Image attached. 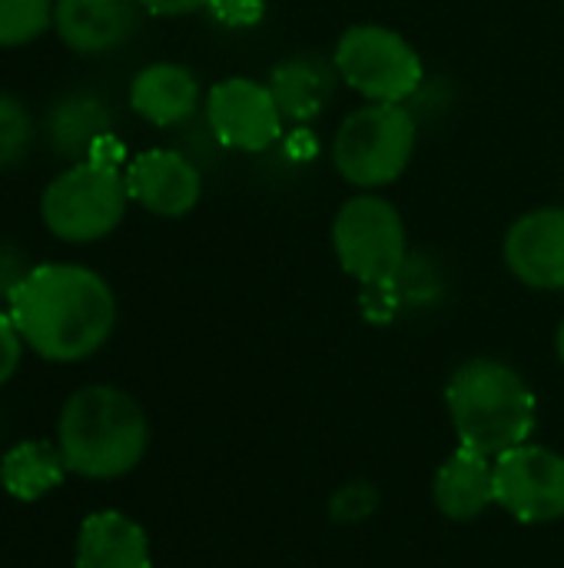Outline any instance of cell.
<instances>
[{
  "instance_id": "6da1fadb",
  "label": "cell",
  "mask_w": 564,
  "mask_h": 568,
  "mask_svg": "<svg viewBox=\"0 0 564 568\" xmlns=\"http://www.w3.org/2000/svg\"><path fill=\"white\" fill-rule=\"evenodd\" d=\"M23 343L50 363L93 356L116 326V300L103 276L76 263H43L20 283L7 310Z\"/></svg>"
},
{
  "instance_id": "7a4b0ae2",
  "label": "cell",
  "mask_w": 564,
  "mask_h": 568,
  "mask_svg": "<svg viewBox=\"0 0 564 568\" xmlns=\"http://www.w3.org/2000/svg\"><path fill=\"white\" fill-rule=\"evenodd\" d=\"M57 446L70 473L83 479H120L146 456L150 423L123 389L83 386L60 413Z\"/></svg>"
},
{
  "instance_id": "3957f363",
  "label": "cell",
  "mask_w": 564,
  "mask_h": 568,
  "mask_svg": "<svg viewBox=\"0 0 564 568\" xmlns=\"http://www.w3.org/2000/svg\"><path fill=\"white\" fill-rule=\"evenodd\" d=\"M452 426L465 449L489 459L525 446L535 433V393L502 359H469L445 386Z\"/></svg>"
},
{
  "instance_id": "277c9868",
  "label": "cell",
  "mask_w": 564,
  "mask_h": 568,
  "mask_svg": "<svg viewBox=\"0 0 564 568\" xmlns=\"http://www.w3.org/2000/svg\"><path fill=\"white\" fill-rule=\"evenodd\" d=\"M416 136V116L402 103H366L342 120L332 140V163L349 186H389L406 173Z\"/></svg>"
},
{
  "instance_id": "5b68a950",
  "label": "cell",
  "mask_w": 564,
  "mask_h": 568,
  "mask_svg": "<svg viewBox=\"0 0 564 568\" xmlns=\"http://www.w3.org/2000/svg\"><path fill=\"white\" fill-rule=\"evenodd\" d=\"M126 203L130 190L120 170L80 160L47 186L40 213L57 240L93 243L110 236L123 223Z\"/></svg>"
},
{
  "instance_id": "8992f818",
  "label": "cell",
  "mask_w": 564,
  "mask_h": 568,
  "mask_svg": "<svg viewBox=\"0 0 564 568\" xmlns=\"http://www.w3.org/2000/svg\"><path fill=\"white\" fill-rule=\"evenodd\" d=\"M332 63L336 73L369 103H406L425 80L416 47L379 23L349 27L336 43Z\"/></svg>"
},
{
  "instance_id": "52a82bcc",
  "label": "cell",
  "mask_w": 564,
  "mask_h": 568,
  "mask_svg": "<svg viewBox=\"0 0 564 568\" xmlns=\"http://www.w3.org/2000/svg\"><path fill=\"white\" fill-rule=\"evenodd\" d=\"M332 250L339 266L362 286L389 283L409 260L402 213L376 193L346 200L332 223Z\"/></svg>"
},
{
  "instance_id": "ba28073f",
  "label": "cell",
  "mask_w": 564,
  "mask_h": 568,
  "mask_svg": "<svg viewBox=\"0 0 564 568\" xmlns=\"http://www.w3.org/2000/svg\"><path fill=\"white\" fill-rule=\"evenodd\" d=\"M495 503L525 526L564 516V456L545 446H515L495 459Z\"/></svg>"
},
{
  "instance_id": "9c48e42d",
  "label": "cell",
  "mask_w": 564,
  "mask_h": 568,
  "mask_svg": "<svg viewBox=\"0 0 564 568\" xmlns=\"http://www.w3.org/2000/svg\"><path fill=\"white\" fill-rule=\"evenodd\" d=\"M206 120L216 140L229 150L263 153L283 133V113L269 90L253 77H226L206 97Z\"/></svg>"
},
{
  "instance_id": "30bf717a",
  "label": "cell",
  "mask_w": 564,
  "mask_h": 568,
  "mask_svg": "<svg viewBox=\"0 0 564 568\" xmlns=\"http://www.w3.org/2000/svg\"><path fill=\"white\" fill-rule=\"evenodd\" d=\"M505 266L532 290H564V210L542 206L519 216L505 233Z\"/></svg>"
},
{
  "instance_id": "8fae6325",
  "label": "cell",
  "mask_w": 564,
  "mask_h": 568,
  "mask_svg": "<svg viewBox=\"0 0 564 568\" xmlns=\"http://www.w3.org/2000/svg\"><path fill=\"white\" fill-rule=\"evenodd\" d=\"M126 190L143 210L176 220L186 216L203 193L199 170L176 150H146L126 166Z\"/></svg>"
},
{
  "instance_id": "7c38bea8",
  "label": "cell",
  "mask_w": 564,
  "mask_h": 568,
  "mask_svg": "<svg viewBox=\"0 0 564 568\" xmlns=\"http://www.w3.org/2000/svg\"><path fill=\"white\" fill-rule=\"evenodd\" d=\"M140 27V0H53V30L76 53H110Z\"/></svg>"
},
{
  "instance_id": "4fadbf2b",
  "label": "cell",
  "mask_w": 564,
  "mask_h": 568,
  "mask_svg": "<svg viewBox=\"0 0 564 568\" xmlns=\"http://www.w3.org/2000/svg\"><path fill=\"white\" fill-rule=\"evenodd\" d=\"M76 568H153L150 539L123 513H93L76 536Z\"/></svg>"
},
{
  "instance_id": "5bb4252c",
  "label": "cell",
  "mask_w": 564,
  "mask_h": 568,
  "mask_svg": "<svg viewBox=\"0 0 564 568\" xmlns=\"http://www.w3.org/2000/svg\"><path fill=\"white\" fill-rule=\"evenodd\" d=\"M130 106L153 126H176L199 106V83L180 63H150L130 83Z\"/></svg>"
},
{
  "instance_id": "9a60e30c",
  "label": "cell",
  "mask_w": 564,
  "mask_h": 568,
  "mask_svg": "<svg viewBox=\"0 0 564 568\" xmlns=\"http://www.w3.org/2000/svg\"><path fill=\"white\" fill-rule=\"evenodd\" d=\"M435 506L455 523H469L495 506V463L475 449H459L435 476Z\"/></svg>"
},
{
  "instance_id": "2e32d148",
  "label": "cell",
  "mask_w": 564,
  "mask_h": 568,
  "mask_svg": "<svg viewBox=\"0 0 564 568\" xmlns=\"http://www.w3.org/2000/svg\"><path fill=\"white\" fill-rule=\"evenodd\" d=\"M332 67L312 53H293L283 63H276L269 77V90L279 103L283 120H293V123L312 120L329 103L332 83H336Z\"/></svg>"
},
{
  "instance_id": "e0dca14e",
  "label": "cell",
  "mask_w": 564,
  "mask_h": 568,
  "mask_svg": "<svg viewBox=\"0 0 564 568\" xmlns=\"http://www.w3.org/2000/svg\"><path fill=\"white\" fill-rule=\"evenodd\" d=\"M66 473L70 469H66L60 446L43 443V439L20 443L0 459V486L20 503L43 499L47 493H53L63 483Z\"/></svg>"
},
{
  "instance_id": "ac0fdd59",
  "label": "cell",
  "mask_w": 564,
  "mask_h": 568,
  "mask_svg": "<svg viewBox=\"0 0 564 568\" xmlns=\"http://www.w3.org/2000/svg\"><path fill=\"white\" fill-rule=\"evenodd\" d=\"M110 133V110L93 93H70L50 113V143L60 156L86 160L96 140Z\"/></svg>"
},
{
  "instance_id": "d6986e66",
  "label": "cell",
  "mask_w": 564,
  "mask_h": 568,
  "mask_svg": "<svg viewBox=\"0 0 564 568\" xmlns=\"http://www.w3.org/2000/svg\"><path fill=\"white\" fill-rule=\"evenodd\" d=\"M53 23V0H0V47H20Z\"/></svg>"
},
{
  "instance_id": "ffe728a7",
  "label": "cell",
  "mask_w": 564,
  "mask_h": 568,
  "mask_svg": "<svg viewBox=\"0 0 564 568\" xmlns=\"http://www.w3.org/2000/svg\"><path fill=\"white\" fill-rule=\"evenodd\" d=\"M30 140H33V120L27 106L17 97L0 93V170L20 163L30 150Z\"/></svg>"
},
{
  "instance_id": "44dd1931",
  "label": "cell",
  "mask_w": 564,
  "mask_h": 568,
  "mask_svg": "<svg viewBox=\"0 0 564 568\" xmlns=\"http://www.w3.org/2000/svg\"><path fill=\"white\" fill-rule=\"evenodd\" d=\"M376 506H379L376 486H369V483H349V486H342V489L332 496L329 513H332L336 523L346 526V523H366V519L376 513Z\"/></svg>"
},
{
  "instance_id": "7402d4cb",
  "label": "cell",
  "mask_w": 564,
  "mask_h": 568,
  "mask_svg": "<svg viewBox=\"0 0 564 568\" xmlns=\"http://www.w3.org/2000/svg\"><path fill=\"white\" fill-rule=\"evenodd\" d=\"M206 10L213 13L216 23L243 30V27H256L266 17V0H209Z\"/></svg>"
},
{
  "instance_id": "603a6c76",
  "label": "cell",
  "mask_w": 564,
  "mask_h": 568,
  "mask_svg": "<svg viewBox=\"0 0 564 568\" xmlns=\"http://www.w3.org/2000/svg\"><path fill=\"white\" fill-rule=\"evenodd\" d=\"M33 273V263L27 260V253L20 246L0 243V303L10 306L13 293L20 290V283Z\"/></svg>"
},
{
  "instance_id": "cb8c5ba5",
  "label": "cell",
  "mask_w": 564,
  "mask_h": 568,
  "mask_svg": "<svg viewBox=\"0 0 564 568\" xmlns=\"http://www.w3.org/2000/svg\"><path fill=\"white\" fill-rule=\"evenodd\" d=\"M23 346H27V343H23V336H20V329H17V323H13V316L0 310V386L17 373L20 356H23Z\"/></svg>"
},
{
  "instance_id": "d4e9b609",
  "label": "cell",
  "mask_w": 564,
  "mask_h": 568,
  "mask_svg": "<svg viewBox=\"0 0 564 568\" xmlns=\"http://www.w3.org/2000/svg\"><path fill=\"white\" fill-rule=\"evenodd\" d=\"M209 0H140L143 10L156 13V17H183V13H196L206 10Z\"/></svg>"
},
{
  "instance_id": "484cf974",
  "label": "cell",
  "mask_w": 564,
  "mask_h": 568,
  "mask_svg": "<svg viewBox=\"0 0 564 568\" xmlns=\"http://www.w3.org/2000/svg\"><path fill=\"white\" fill-rule=\"evenodd\" d=\"M126 156V150H123V143L113 136V133H106L103 140H96V146L90 150V156L86 160H93V163H100V166H113V170H120V160Z\"/></svg>"
},
{
  "instance_id": "4316f807",
  "label": "cell",
  "mask_w": 564,
  "mask_h": 568,
  "mask_svg": "<svg viewBox=\"0 0 564 568\" xmlns=\"http://www.w3.org/2000/svg\"><path fill=\"white\" fill-rule=\"evenodd\" d=\"M555 346H558V356H562V363H564V320H562V326H558V339H555Z\"/></svg>"
}]
</instances>
